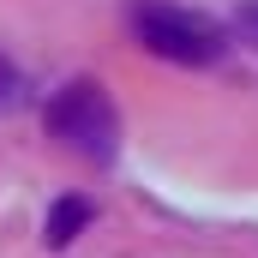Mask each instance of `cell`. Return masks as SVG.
Instances as JSON below:
<instances>
[{
    "label": "cell",
    "instance_id": "277c9868",
    "mask_svg": "<svg viewBox=\"0 0 258 258\" xmlns=\"http://www.w3.org/2000/svg\"><path fill=\"white\" fill-rule=\"evenodd\" d=\"M12 108H24V72L0 60V114H12Z\"/></svg>",
    "mask_w": 258,
    "mask_h": 258
},
{
    "label": "cell",
    "instance_id": "3957f363",
    "mask_svg": "<svg viewBox=\"0 0 258 258\" xmlns=\"http://www.w3.org/2000/svg\"><path fill=\"white\" fill-rule=\"evenodd\" d=\"M84 222H90V204H84V198H60V204L48 210V234H42V240L60 252V246L78 240V228H84Z\"/></svg>",
    "mask_w": 258,
    "mask_h": 258
},
{
    "label": "cell",
    "instance_id": "7a4b0ae2",
    "mask_svg": "<svg viewBox=\"0 0 258 258\" xmlns=\"http://www.w3.org/2000/svg\"><path fill=\"white\" fill-rule=\"evenodd\" d=\"M48 132L60 138L72 156H84V162H114V150H120V114H114V102H108V90L96 84V78H72L60 96L48 102Z\"/></svg>",
    "mask_w": 258,
    "mask_h": 258
},
{
    "label": "cell",
    "instance_id": "5b68a950",
    "mask_svg": "<svg viewBox=\"0 0 258 258\" xmlns=\"http://www.w3.org/2000/svg\"><path fill=\"white\" fill-rule=\"evenodd\" d=\"M240 30L258 42V0H246V6H240Z\"/></svg>",
    "mask_w": 258,
    "mask_h": 258
},
{
    "label": "cell",
    "instance_id": "6da1fadb",
    "mask_svg": "<svg viewBox=\"0 0 258 258\" xmlns=\"http://www.w3.org/2000/svg\"><path fill=\"white\" fill-rule=\"evenodd\" d=\"M132 36L156 60H174V66H216L228 54V30L216 18L186 12V6H162V0H138L132 6Z\"/></svg>",
    "mask_w": 258,
    "mask_h": 258
}]
</instances>
